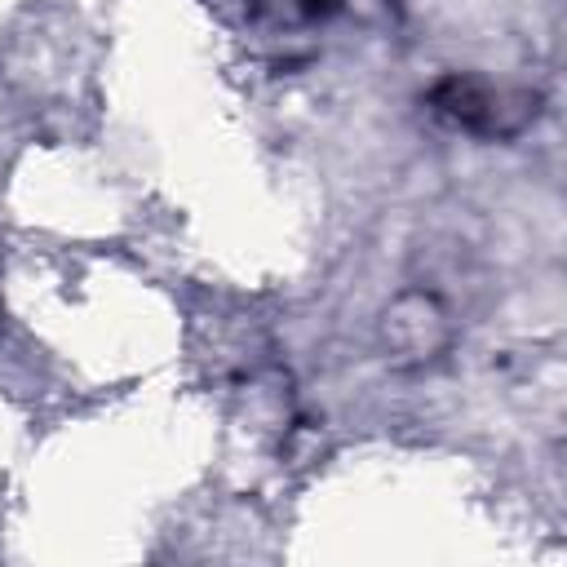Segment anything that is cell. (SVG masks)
<instances>
[{
    "mask_svg": "<svg viewBox=\"0 0 567 567\" xmlns=\"http://www.w3.org/2000/svg\"><path fill=\"white\" fill-rule=\"evenodd\" d=\"M381 337L394 350V359L425 363V359H439L447 350L452 323H447V310L439 306V297H430V292H403L399 301H390V310L381 319Z\"/></svg>",
    "mask_w": 567,
    "mask_h": 567,
    "instance_id": "cell-1",
    "label": "cell"
},
{
    "mask_svg": "<svg viewBox=\"0 0 567 567\" xmlns=\"http://www.w3.org/2000/svg\"><path fill=\"white\" fill-rule=\"evenodd\" d=\"M434 111L456 124V128H470V133H501L505 128V106H501V93H492L487 84L478 80H443L434 89Z\"/></svg>",
    "mask_w": 567,
    "mask_h": 567,
    "instance_id": "cell-2",
    "label": "cell"
}]
</instances>
